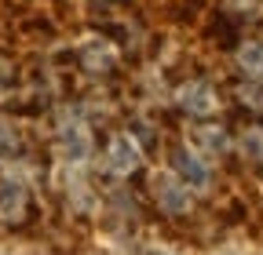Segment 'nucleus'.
I'll return each mask as SVG.
<instances>
[{
  "mask_svg": "<svg viewBox=\"0 0 263 255\" xmlns=\"http://www.w3.org/2000/svg\"><path fill=\"white\" fill-rule=\"evenodd\" d=\"M172 168H176V175L183 179V182H190V186H209V168L197 161V157L186 150V146H179L176 153H172Z\"/></svg>",
  "mask_w": 263,
  "mask_h": 255,
  "instance_id": "3",
  "label": "nucleus"
},
{
  "mask_svg": "<svg viewBox=\"0 0 263 255\" xmlns=\"http://www.w3.org/2000/svg\"><path fill=\"white\" fill-rule=\"evenodd\" d=\"M62 150L70 153V161H81V157L91 150V142H88V128H84V120L73 113L70 120H62Z\"/></svg>",
  "mask_w": 263,
  "mask_h": 255,
  "instance_id": "4",
  "label": "nucleus"
},
{
  "mask_svg": "<svg viewBox=\"0 0 263 255\" xmlns=\"http://www.w3.org/2000/svg\"><path fill=\"white\" fill-rule=\"evenodd\" d=\"M241 62H245L249 70H263V48H259V44L245 48V51H241Z\"/></svg>",
  "mask_w": 263,
  "mask_h": 255,
  "instance_id": "6",
  "label": "nucleus"
},
{
  "mask_svg": "<svg viewBox=\"0 0 263 255\" xmlns=\"http://www.w3.org/2000/svg\"><path fill=\"white\" fill-rule=\"evenodd\" d=\"M201 139H205L209 150H227V142H223L227 135H223V132H201Z\"/></svg>",
  "mask_w": 263,
  "mask_h": 255,
  "instance_id": "7",
  "label": "nucleus"
},
{
  "mask_svg": "<svg viewBox=\"0 0 263 255\" xmlns=\"http://www.w3.org/2000/svg\"><path fill=\"white\" fill-rule=\"evenodd\" d=\"M154 189L161 194V204L168 208V211H186V208H190V197H186V186H183V182L161 175V179H154Z\"/></svg>",
  "mask_w": 263,
  "mask_h": 255,
  "instance_id": "5",
  "label": "nucleus"
},
{
  "mask_svg": "<svg viewBox=\"0 0 263 255\" xmlns=\"http://www.w3.org/2000/svg\"><path fill=\"white\" fill-rule=\"evenodd\" d=\"M139 161H143V153H139V146L132 142L128 135H114L110 139V146H106V168L114 175H132L139 168Z\"/></svg>",
  "mask_w": 263,
  "mask_h": 255,
  "instance_id": "1",
  "label": "nucleus"
},
{
  "mask_svg": "<svg viewBox=\"0 0 263 255\" xmlns=\"http://www.w3.org/2000/svg\"><path fill=\"white\" fill-rule=\"evenodd\" d=\"M179 106H183L190 117H209V113H216V110H219L216 91H212L205 80H190V84L179 91Z\"/></svg>",
  "mask_w": 263,
  "mask_h": 255,
  "instance_id": "2",
  "label": "nucleus"
}]
</instances>
